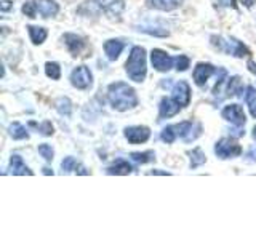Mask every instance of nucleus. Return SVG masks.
<instances>
[{
    "mask_svg": "<svg viewBox=\"0 0 256 240\" xmlns=\"http://www.w3.org/2000/svg\"><path fill=\"white\" fill-rule=\"evenodd\" d=\"M36 5L42 18H53L60 12V5L56 4V0H36Z\"/></svg>",
    "mask_w": 256,
    "mask_h": 240,
    "instance_id": "obj_14",
    "label": "nucleus"
},
{
    "mask_svg": "<svg viewBox=\"0 0 256 240\" xmlns=\"http://www.w3.org/2000/svg\"><path fill=\"white\" fill-rule=\"evenodd\" d=\"M172 98L180 104L181 108H188L190 102V86L186 80H180L172 88Z\"/></svg>",
    "mask_w": 256,
    "mask_h": 240,
    "instance_id": "obj_10",
    "label": "nucleus"
},
{
    "mask_svg": "<svg viewBox=\"0 0 256 240\" xmlns=\"http://www.w3.org/2000/svg\"><path fill=\"white\" fill-rule=\"evenodd\" d=\"M8 134L12 136L13 140L16 141H21V140H29V133L26 130V126H22L21 124L14 122L8 126Z\"/></svg>",
    "mask_w": 256,
    "mask_h": 240,
    "instance_id": "obj_20",
    "label": "nucleus"
},
{
    "mask_svg": "<svg viewBox=\"0 0 256 240\" xmlns=\"http://www.w3.org/2000/svg\"><path fill=\"white\" fill-rule=\"evenodd\" d=\"M190 66V60L188 58L186 54H180V56H176L174 58V69L176 70H180V72H184V70H188Z\"/></svg>",
    "mask_w": 256,
    "mask_h": 240,
    "instance_id": "obj_29",
    "label": "nucleus"
},
{
    "mask_svg": "<svg viewBox=\"0 0 256 240\" xmlns=\"http://www.w3.org/2000/svg\"><path fill=\"white\" fill-rule=\"evenodd\" d=\"M221 116L226 122H230L236 126H244L246 122L245 112H244L242 106H238V104H229V106H226L221 110Z\"/></svg>",
    "mask_w": 256,
    "mask_h": 240,
    "instance_id": "obj_7",
    "label": "nucleus"
},
{
    "mask_svg": "<svg viewBox=\"0 0 256 240\" xmlns=\"http://www.w3.org/2000/svg\"><path fill=\"white\" fill-rule=\"evenodd\" d=\"M150 174H170V173H166V172H157V170H154V172H150Z\"/></svg>",
    "mask_w": 256,
    "mask_h": 240,
    "instance_id": "obj_41",
    "label": "nucleus"
},
{
    "mask_svg": "<svg viewBox=\"0 0 256 240\" xmlns=\"http://www.w3.org/2000/svg\"><path fill=\"white\" fill-rule=\"evenodd\" d=\"M181 106L173 98H164L158 104V117L160 118H170L180 112Z\"/></svg>",
    "mask_w": 256,
    "mask_h": 240,
    "instance_id": "obj_13",
    "label": "nucleus"
},
{
    "mask_svg": "<svg viewBox=\"0 0 256 240\" xmlns=\"http://www.w3.org/2000/svg\"><path fill=\"white\" fill-rule=\"evenodd\" d=\"M125 70L128 77H130L133 82L136 84H141L144 82L148 74V60H146V50L144 46H133L130 56L125 62Z\"/></svg>",
    "mask_w": 256,
    "mask_h": 240,
    "instance_id": "obj_2",
    "label": "nucleus"
},
{
    "mask_svg": "<svg viewBox=\"0 0 256 240\" xmlns=\"http://www.w3.org/2000/svg\"><path fill=\"white\" fill-rule=\"evenodd\" d=\"M10 173L12 174H18V176H24V174L32 176V174H34V172H32L30 168L24 164L22 157L18 156V154L12 156V158H10Z\"/></svg>",
    "mask_w": 256,
    "mask_h": 240,
    "instance_id": "obj_16",
    "label": "nucleus"
},
{
    "mask_svg": "<svg viewBox=\"0 0 256 240\" xmlns=\"http://www.w3.org/2000/svg\"><path fill=\"white\" fill-rule=\"evenodd\" d=\"M178 138V134H176V128L174 125H166L162 132H160V140L166 144H172L174 142V140Z\"/></svg>",
    "mask_w": 256,
    "mask_h": 240,
    "instance_id": "obj_27",
    "label": "nucleus"
},
{
    "mask_svg": "<svg viewBox=\"0 0 256 240\" xmlns=\"http://www.w3.org/2000/svg\"><path fill=\"white\" fill-rule=\"evenodd\" d=\"M212 45L214 48H218L220 52L232 54V56H236V58H244V56L250 54L248 48L242 42H238V40L232 38V37L229 38V37H221V36L216 37V36H213L212 37Z\"/></svg>",
    "mask_w": 256,
    "mask_h": 240,
    "instance_id": "obj_3",
    "label": "nucleus"
},
{
    "mask_svg": "<svg viewBox=\"0 0 256 240\" xmlns=\"http://www.w3.org/2000/svg\"><path fill=\"white\" fill-rule=\"evenodd\" d=\"M192 126H194V122H189V120H186V122H180L178 125H174V128H176V134H178V138H181V140L186 141V140H188V136H189L190 132H192Z\"/></svg>",
    "mask_w": 256,
    "mask_h": 240,
    "instance_id": "obj_25",
    "label": "nucleus"
},
{
    "mask_svg": "<svg viewBox=\"0 0 256 240\" xmlns=\"http://www.w3.org/2000/svg\"><path fill=\"white\" fill-rule=\"evenodd\" d=\"M150 62L154 69L158 72H168L174 68V58H172L166 52L158 50V48L150 52Z\"/></svg>",
    "mask_w": 256,
    "mask_h": 240,
    "instance_id": "obj_6",
    "label": "nucleus"
},
{
    "mask_svg": "<svg viewBox=\"0 0 256 240\" xmlns=\"http://www.w3.org/2000/svg\"><path fill=\"white\" fill-rule=\"evenodd\" d=\"M253 138L256 140V125H254V128H253Z\"/></svg>",
    "mask_w": 256,
    "mask_h": 240,
    "instance_id": "obj_44",
    "label": "nucleus"
},
{
    "mask_svg": "<svg viewBox=\"0 0 256 240\" xmlns=\"http://www.w3.org/2000/svg\"><path fill=\"white\" fill-rule=\"evenodd\" d=\"M70 84L77 90H88L93 85V74L86 66H77L70 72Z\"/></svg>",
    "mask_w": 256,
    "mask_h": 240,
    "instance_id": "obj_5",
    "label": "nucleus"
},
{
    "mask_svg": "<svg viewBox=\"0 0 256 240\" xmlns=\"http://www.w3.org/2000/svg\"><path fill=\"white\" fill-rule=\"evenodd\" d=\"M34 125H36V124H34ZM36 126H37L38 133H40V134H44V136H52V134L54 133V128H53V125H52L50 120H44L42 124H38V125H36Z\"/></svg>",
    "mask_w": 256,
    "mask_h": 240,
    "instance_id": "obj_32",
    "label": "nucleus"
},
{
    "mask_svg": "<svg viewBox=\"0 0 256 240\" xmlns=\"http://www.w3.org/2000/svg\"><path fill=\"white\" fill-rule=\"evenodd\" d=\"M44 173L45 174H53V170H50V168H44Z\"/></svg>",
    "mask_w": 256,
    "mask_h": 240,
    "instance_id": "obj_42",
    "label": "nucleus"
},
{
    "mask_svg": "<svg viewBox=\"0 0 256 240\" xmlns=\"http://www.w3.org/2000/svg\"><path fill=\"white\" fill-rule=\"evenodd\" d=\"M101 12H104V6L100 0H86V2H84L77 10V13L82 16H96Z\"/></svg>",
    "mask_w": 256,
    "mask_h": 240,
    "instance_id": "obj_17",
    "label": "nucleus"
},
{
    "mask_svg": "<svg viewBox=\"0 0 256 240\" xmlns=\"http://www.w3.org/2000/svg\"><path fill=\"white\" fill-rule=\"evenodd\" d=\"M246 160H250V162H256V146H252L246 152Z\"/></svg>",
    "mask_w": 256,
    "mask_h": 240,
    "instance_id": "obj_37",
    "label": "nucleus"
},
{
    "mask_svg": "<svg viewBox=\"0 0 256 240\" xmlns=\"http://www.w3.org/2000/svg\"><path fill=\"white\" fill-rule=\"evenodd\" d=\"M38 154L42 156L46 162H52L53 157H54V150L53 148L50 146V144H40L38 146Z\"/></svg>",
    "mask_w": 256,
    "mask_h": 240,
    "instance_id": "obj_30",
    "label": "nucleus"
},
{
    "mask_svg": "<svg viewBox=\"0 0 256 240\" xmlns=\"http://www.w3.org/2000/svg\"><path fill=\"white\" fill-rule=\"evenodd\" d=\"M189 157H190V168H197L200 165H204L206 162V157L204 154V150L200 148H196L189 152Z\"/></svg>",
    "mask_w": 256,
    "mask_h": 240,
    "instance_id": "obj_24",
    "label": "nucleus"
},
{
    "mask_svg": "<svg viewBox=\"0 0 256 240\" xmlns=\"http://www.w3.org/2000/svg\"><path fill=\"white\" fill-rule=\"evenodd\" d=\"M146 4L152 10L158 12H173L176 8H180L182 0H146Z\"/></svg>",
    "mask_w": 256,
    "mask_h": 240,
    "instance_id": "obj_15",
    "label": "nucleus"
},
{
    "mask_svg": "<svg viewBox=\"0 0 256 240\" xmlns=\"http://www.w3.org/2000/svg\"><path fill=\"white\" fill-rule=\"evenodd\" d=\"M245 92H246L245 93V102H250L252 100L256 98V88L253 85H248Z\"/></svg>",
    "mask_w": 256,
    "mask_h": 240,
    "instance_id": "obj_35",
    "label": "nucleus"
},
{
    "mask_svg": "<svg viewBox=\"0 0 256 240\" xmlns=\"http://www.w3.org/2000/svg\"><path fill=\"white\" fill-rule=\"evenodd\" d=\"M246 104H248V108H250V114H252L253 117H256V98L252 100L250 102H246Z\"/></svg>",
    "mask_w": 256,
    "mask_h": 240,
    "instance_id": "obj_38",
    "label": "nucleus"
},
{
    "mask_svg": "<svg viewBox=\"0 0 256 240\" xmlns=\"http://www.w3.org/2000/svg\"><path fill=\"white\" fill-rule=\"evenodd\" d=\"M244 88H242V82H240V77H230L229 78V82H228V90L226 93L229 96H234V94H238L240 92H242Z\"/></svg>",
    "mask_w": 256,
    "mask_h": 240,
    "instance_id": "obj_28",
    "label": "nucleus"
},
{
    "mask_svg": "<svg viewBox=\"0 0 256 240\" xmlns=\"http://www.w3.org/2000/svg\"><path fill=\"white\" fill-rule=\"evenodd\" d=\"M12 2L10 0H0V10H2L4 13H6V12H10L12 10Z\"/></svg>",
    "mask_w": 256,
    "mask_h": 240,
    "instance_id": "obj_36",
    "label": "nucleus"
},
{
    "mask_svg": "<svg viewBox=\"0 0 256 240\" xmlns=\"http://www.w3.org/2000/svg\"><path fill=\"white\" fill-rule=\"evenodd\" d=\"M37 5L36 2H26L22 5V13L28 16V18H37Z\"/></svg>",
    "mask_w": 256,
    "mask_h": 240,
    "instance_id": "obj_33",
    "label": "nucleus"
},
{
    "mask_svg": "<svg viewBox=\"0 0 256 240\" xmlns=\"http://www.w3.org/2000/svg\"><path fill=\"white\" fill-rule=\"evenodd\" d=\"M132 160L136 164H149V162H154L156 160V154L154 150H146V152H132L130 154Z\"/></svg>",
    "mask_w": 256,
    "mask_h": 240,
    "instance_id": "obj_23",
    "label": "nucleus"
},
{
    "mask_svg": "<svg viewBox=\"0 0 256 240\" xmlns=\"http://www.w3.org/2000/svg\"><path fill=\"white\" fill-rule=\"evenodd\" d=\"M216 68L210 62H198L197 66L194 68V72H192V78H194V82L197 86H205L208 78H210L213 74H216Z\"/></svg>",
    "mask_w": 256,
    "mask_h": 240,
    "instance_id": "obj_9",
    "label": "nucleus"
},
{
    "mask_svg": "<svg viewBox=\"0 0 256 240\" xmlns=\"http://www.w3.org/2000/svg\"><path fill=\"white\" fill-rule=\"evenodd\" d=\"M28 32H29L30 42L34 45H42L48 36V30L42 26H28Z\"/></svg>",
    "mask_w": 256,
    "mask_h": 240,
    "instance_id": "obj_19",
    "label": "nucleus"
},
{
    "mask_svg": "<svg viewBox=\"0 0 256 240\" xmlns=\"http://www.w3.org/2000/svg\"><path fill=\"white\" fill-rule=\"evenodd\" d=\"M214 154L220 158H236L242 156V148L240 144H237L236 140L232 138H221L218 142L214 144Z\"/></svg>",
    "mask_w": 256,
    "mask_h": 240,
    "instance_id": "obj_4",
    "label": "nucleus"
},
{
    "mask_svg": "<svg viewBox=\"0 0 256 240\" xmlns=\"http://www.w3.org/2000/svg\"><path fill=\"white\" fill-rule=\"evenodd\" d=\"M54 108L58 110V114H61L64 117H69L72 114V102L69 98H66V96H61V98L56 100Z\"/></svg>",
    "mask_w": 256,
    "mask_h": 240,
    "instance_id": "obj_22",
    "label": "nucleus"
},
{
    "mask_svg": "<svg viewBox=\"0 0 256 240\" xmlns=\"http://www.w3.org/2000/svg\"><path fill=\"white\" fill-rule=\"evenodd\" d=\"M62 40L64 44H66L68 50L72 56H78L80 53H82V50L85 48V38L80 37L77 34H70V32H68V34L62 36Z\"/></svg>",
    "mask_w": 256,
    "mask_h": 240,
    "instance_id": "obj_11",
    "label": "nucleus"
},
{
    "mask_svg": "<svg viewBox=\"0 0 256 240\" xmlns=\"http://www.w3.org/2000/svg\"><path fill=\"white\" fill-rule=\"evenodd\" d=\"M254 2H256V0H240V4L245 5L246 8H252L254 5Z\"/></svg>",
    "mask_w": 256,
    "mask_h": 240,
    "instance_id": "obj_40",
    "label": "nucleus"
},
{
    "mask_svg": "<svg viewBox=\"0 0 256 240\" xmlns=\"http://www.w3.org/2000/svg\"><path fill=\"white\" fill-rule=\"evenodd\" d=\"M108 100L112 109L125 112L138 106V96L134 88L125 82H114L108 86Z\"/></svg>",
    "mask_w": 256,
    "mask_h": 240,
    "instance_id": "obj_1",
    "label": "nucleus"
},
{
    "mask_svg": "<svg viewBox=\"0 0 256 240\" xmlns=\"http://www.w3.org/2000/svg\"><path fill=\"white\" fill-rule=\"evenodd\" d=\"M212 2L218 8H236V0H212Z\"/></svg>",
    "mask_w": 256,
    "mask_h": 240,
    "instance_id": "obj_34",
    "label": "nucleus"
},
{
    "mask_svg": "<svg viewBox=\"0 0 256 240\" xmlns=\"http://www.w3.org/2000/svg\"><path fill=\"white\" fill-rule=\"evenodd\" d=\"M133 165L132 164H128L126 160H117V162L114 164V165H110L108 170H106V173L108 174H122V176H125V174H130V173H133Z\"/></svg>",
    "mask_w": 256,
    "mask_h": 240,
    "instance_id": "obj_18",
    "label": "nucleus"
},
{
    "mask_svg": "<svg viewBox=\"0 0 256 240\" xmlns=\"http://www.w3.org/2000/svg\"><path fill=\"white\" fill-rule=\"evenodd\" d=\"M124 8H125L124 0H112L110 4L104 6V13H106L109 18H117V16H120V13L124 12Z\"/></svg>",
    "mask_w": 256,
    "mask_h": 240,
    "instance_id": "obj_21",
    "label": "nucleus"
},
{
    "mask_svg": "<svg viewBox=\"0 0 256 240\" xmlns=\"http://www.w3.org/2000/svg\"><path fill=\"white\" fill-rule=\"evenodd\" d=\"M61 168H62V173H70V172H74L77 170V160L74 157H66L61 162Z\"/></svg>",
    "mask_w": 256,
    "mask_h": 240,
    "instance_id": "obj_31",
    "label": "nucleus"
},
{
    "mask_svg": "<svg viewBox=\"0 0 256 240\" xmlns=\"http://www.w3.org/2000/svg\"><path fill=\"white\" fill-rule=\"evenodd\" d=\"M124 136L130 144H141V142H146L150 138V130L148 126H142V125L126 126L124 130Z\"/></svg>",
    "mask_w": 256,
    "mask_h": 240,
    "instance_id": "obj_8",
    "label": "nucleus"
},
{
    "mask_svg": "<svg viewBox=\"0 0 256 240\" xmlns=\"http://www.w3.org/2000/svg\"><path fill=\"white\" fill-rule=\"evenodd\" d=\"M100 2L102 4V6H106L108 4H110V2H112V0H100Z\"/></svg>",
    "mask_w": 256,
    "mask_h": 240,
    "instance_id": "obj_43",
    "label": "nucleus"
},
{
    "mask_svg": "<svg viewBox=\"0 0 256 240\" xmlns=\"http://www.w3.org/2000/svg\"><path fill=\"white\" fill-rule=\"evenodd\" d=\"M45 74L46 77H50L52 80H60L61 78V68L58 62L54 61H48L45 64Z\"/></svg>",
    "mask_w": 256,
    "mask_h": 240,
    "instance_id": "obj_26",
    "label": "nucleus"
},
{
    "mask_svg": "<svg viewBox=\"0 0 256 240\" xmlns=\"http://www.w3.org/2000/svg\"><path fill=\"white\" fill-rule=\"evenodd\" d=\"M124 48H125V44L118 38H109L104 42V53H106L109 61L118 60V56L122 54Z\"/></svg>",
    "mask_w": 256,
    "mask_h": 240,
    "instance_id": "obj_12",
    "label": "nucleus"
},
{
    "mask_svg": "<svg viewBox=\"0 0 256 240\" xmlns=\"http://www.w3.org/2000/svg\"><path fill=\"white\" fill-rule=\"evenodd\" d=\"M246 68H248V70L252 72V74L256 76V62H254V61H252V60L248 61V62H246Z\"/></svg>",
    "mask_w": 256,
    "mask_h": 240,
    "instance_id": "obj_39",
    "label": "nucleus"
}]
</instances>
